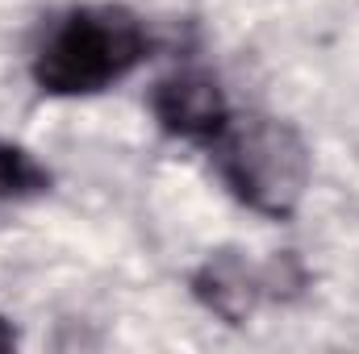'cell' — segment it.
<instances>
[{
    "instance_id": "6da1fadb",
    "label": "cell",
    "mask_w": 359,
    "mask_h": 354,
    "mask_svg": "<svg viewBox=\"0 0 359 354\" xmlns=\"http://www.w3.org/2000/svg\"><path fill=\"white\" fill-rule=\"evenodd\" d=\"M151 50L147 25L126 4H76L59 13L34 55L29 76L46 96H96L121 84Z\"/></svg>"
},
{
    "instance_id": "7a4b0ae2",
    "label": "cell",
    "mask_w": 359,
    "mask_h": 354,
    "mask_svg": "<svg viewBox=\"0 0 359 354\" xmlns=\"http://www.w3.org/2000/svg\"><path fill=\"white\" fill-rule=\"evenodd\" d=\"M222 183L255 213L284 221L309 192V146L305 138L268 113H234L222 134L205 146Z\"/></svg>"
},
{
    "instance_id": "3957f363",
    "label": "cell",
    "mask_w": 359,
    "mask_h": 354,
    "mask_svg": "<svg viewBox=\"0 0 359 354\" xmlns=\"http://www.w3.org/2000/svg\"><path fill=\"white\" fill-rule=\"evenodd\" d=\"M192 296L222 317L226 325H243L247 317H255V309L276 296H292L305 283V271L292 263L288 255L255 263L243 250H213L205 263L192 271Z\"/></svg>"
},
{
    "instance_id": "277c9868",
    "label": "cell",
    "mask_w": 359,
    "mask_h": 354,
    "mask_svg": "<svg viewBox=\"0 0 359 354\" xmlns=\"http://www.w3.org/2000/svg\"><path fill=\"white\" fill-rule=\"evenodd\" d=\"M151 113L163 134L184 138V142H201V146H209L222 134V125L234 117L217 76H209L201 67H180L172 76H163L151 88Z\"/></svg>"
},
{
    "instance_id": "5b68a950",
    "label": "cell",
    "mask_w": 359,
    "mask_h": 354,
    "mask_svg": "<svg viewBox=\"0 0 359 354\" xmlns=\"http://www.w3.org/2000/svg\"><path fill=\"white\" fill-rule=\"evenodd\" d=\"M50 167H42L25 146L0 138V204H17V200H34L42 192H50Z\"/></svg>"
},
{
    "instance_id": "8992f818",
    "label": "cell",
    "mask_w": 359,
    "mask_h": 354,
    "mask_svg": "<svg viewBox=\"0 0 359 354\" xmlns=\"http://www.w3.org/2000/svg\"><path fill=\"white\" fill-rule=\"evenodd\" d=\"M13 346H17V330H13V321H8V317H0V354L13 351Z\"/></svg>"
}]
</instances>
